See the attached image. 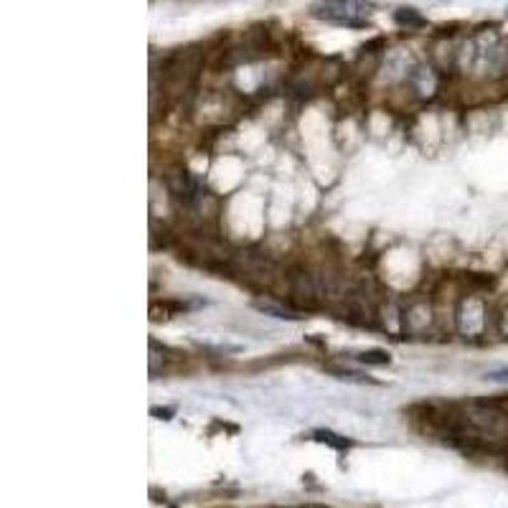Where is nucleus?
<instances>
[{
    "label": "nucleus",
    "instance_id": "obj_3",
    "mask_svg": "<svg viewBox=\"0 0 508 508\" xmlns=\"http://www.w3.org/2000/svg\"><path fill=\"white\" fill-rule=\"evenodd\" d=\"M356 361H361V363H389V353L384 351H363V353H356L353 356Z\"/></svg>",
    "mask_w": 508,
    "mask_h": 508
},
{
    "label": "nucleus",
    "instance_id": "obj_5",
    "mask_svg": "<svg viewBox=\"0 0 508 508\" xmlns=\"http://www.w3.org/2000/svg\"><path fill=\"white\" fill-rule=\"evenodd\" d=\"M396 21H399V23H422L420 18H414L412 13H404V10H402V13L396 16Z\"/></svg>",
    "mask_w": 508,
    "mask_h": 508
},
{
    "label": "nucleus",
    "instance_id": "obj_1",
    "mask_svg": "<svg viewBox=\"0 0 508 508\" xmlns=\"http://www.w3.org/2000/svg\"><path fill=\"white\" fill-rule=\"evenodd\" d=\"M363 10H366V5H361V3H326V5H313V16L338 23V26L361 28L366 26Z\"/></svg>",
    "mask_w": 508,
    "mask_h": 508
},
{
    "label": "nucleus",
    "instance_id": "obj_4",
    "mask_svg": "<svg viewBox=\"0 0 508 508\" xmlns=\"http://www.w3.org/2000/svg\"><path fill=\"white\" fill-rule=\"evenodd\" d=\"M485 379L491 381H500V384H508V369H498V371H491Z\"/></svg>",
    "mask_w": 508,
    "mask_h": 508
},
{
    "label": "nucleus",
    "instance_id": "obj_2",
    "mask_svg": "<svg viewBox=\"0 0 508 508\" xmlns=\"http://www.w3.org/2000/svg\"><path fill=\"white\" fill-rule=\"evenodd\" d=\"M254 308H257L259 313H265V315H272V318H280V320H298L300 318V315L285 311V308H280V305H272V302H254Z\"/></svg>",
    "mask_w": 508,
    "mask_h": 508
}]
</instances>
